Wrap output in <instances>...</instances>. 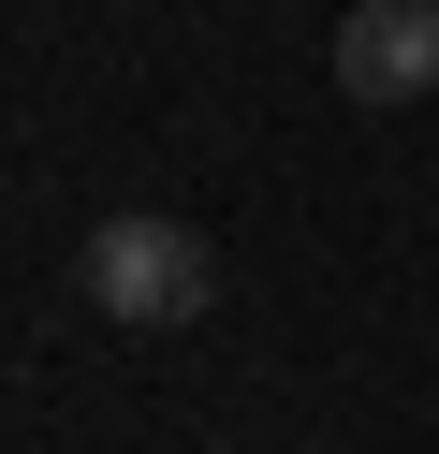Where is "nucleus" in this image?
<instances>
[{"label": "nucleus", "mask_w": 439, "mask_h": 454, "mask_svg": "<svg viewBox=\"0 0 439 454\" xmlns=\"http://www.w3.org/2000/svg\"><path fill=\"white\" fill-rule=\"evenodd\" d=\"M337 89L351 103H425L439 89V0H351L337 15Z\"/></svg>", "instance_id": "obj_2"}, {"label": "nucleus", "mask_w": 439, "mask_h": 454, "mask_svg": "<svg viewBox=\"0 0 439 454\" xmlns=\"http://www.w3.org/2000/svg\"><path fill=\"white\" fill-rule=\"evenodd\" d=\"M74 294L103 308V323H205L220 308V249L191 235V220H103V235L74 249Z\"/></svg>", "instance_id": "obj_1"}]
</instances>
